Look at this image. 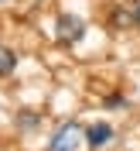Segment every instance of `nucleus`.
<instances>
[{
    "mask_svg": "<svg viewBox=\"0 0 140 151\" xmlns=\"http://www.w3.org/2000/svg\"><path fill=\"white\" fill-rule=\"evenodd\" d=\"M0 4H7V0H0Z\"/></svg>",
    "mask_w": 140,
    "mask_h": 151,
    "instance_id": "nucleus-6",
    "label": "nucleus"
},
{
    "mask_svg": "<svg viewBox=\"0 0 140 151\" xmlns=\"http://www.w3.org/2000/svg\"><path fill=\"white\" fill-rule=\"evenodd\" d=\"M58 35H62V41H79V38L85 35V24H82V17L62 14V17H58Z\"/></svg>",
    "mask_w": 140,
    "mask_h": 151,
    "instance_id": "nucleus-2",
    "label": "nucleus"
},
{
    "mask_svg": "<svg viewBox=\"0 0 140 151\" xmlns=\"http://www.w3.org/2000/svg\"><path fill=\"white\" fill-rule=\"evenodd\" d=\"M75 144H79V127H75V124H65V127H58V134L51 137L48 151H75Z\"/></svg>",
    "mask_w": 140,
    "mask_h": 151,
    "instance_id": "nucleus-1",
    "label": "nucleus"
},
{
    "mask_svg": "<svg viewBox=\"0 0 140 151\" xmlns=\"http://www.w3.org/2000/svg\"><path fill=\"white\" fill-rule=\"evenodd\" d=\"M133 21H137V24H140V4H137V10H133Z\"/></svg>",
    "mask_w": 140,
    "mask_h": 151,
    "instance_id": "nucleus-5",
    "label": "nucleus"
},
{
    "mask_svg": "<svg viewBox=\"0 0 140 151\" xmlns=\"http://www.w3.org/2000/svg\"><path fill=\"white\" fill-rule=\"evenodd\" d=\"M17 69V55L14 52H7V48H0V76H7Z\"/></svg>",
    "mask_w": 140,
    "mask_h": 151,
    "instance_id": "nucleus-4",
    "label": "nucleus"
},
{
    "mask_svg": "<svg viewBox=\"0 0 140 151\" xmlns=\"http://www.w3.org/2000/svg\"><path fill=\"white\" fill-rule=\"evenodd\" d=\"M109 137H113V127H109V124H92V127L85 131V144H89V148H103Z\"/></svg>",
    "mask_w": 140,
    "mask_h": 151,
    "instance_id": "nucleus-3",
    "label": "nucleus"
}]
</instances>
